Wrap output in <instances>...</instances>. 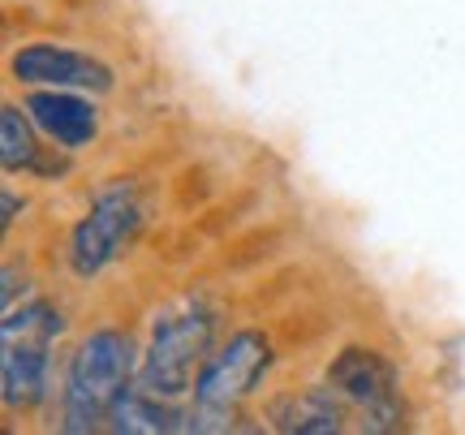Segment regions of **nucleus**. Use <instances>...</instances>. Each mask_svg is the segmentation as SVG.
Masks as SVG:
<instances>
[{
  "mask_svg": "<svg viewBox=\"0 0 465 435\" xmlns=\"http://www.w3.org/2000/svg\"><path fill=\"white\" fill-rule=\"evenodd\" d=\"M108 427L130 435H155V431H190V414L173 410L168 397H155L143 384H125L108 410Z\"/></svg>",
  "mask_w": 465,
  "mask_h": 435,
  "instance_id": "nucleus-10",
  "label": "nucleus"
},
{
  "mask_svg": "<svg viewBox=\"0 0 465 435\" xmlns=\"http://www.w3.org/2000/svg\"><path fill=\"white\" fill-rule=\"evenodd\" d=\"M143 224V207L130 190H104L100 199L91 203L78 224H74V237H69V268L78 281H95L116 254L125 251Z\"/></svg>",
  "mask_w": 465,
  "mask_h": 435,
  "instance_id": "nucleus-5",
  "label": "nucleus"
},
{
  "mask_svg": "<svg viewBox=\"0 0 465 435\" xmlns=\"http://www.w3.org/2000/svg\"><path fill=\"white\" fill-rule=\"evenodd\" d=\"M35 125L17 104H5L0 113V164L5 173H39V138Z\"/></svg>",
  "mask_w": 465,
  "mask_h": 435,
  "instance_id": "nucleus-11",
  "label": "nucleus"
},
{
  "mask_svg": "<svg viewBox=\"0 0 465 435\" xmlns=\"http://www.w3.org/2000/svg\"><path fill=\"white\" fill-rule=\"evenodd\" d=\"M134 345L125 332L100 328L74 350L65 371V397H61V431H95L108 422L116 392L130 384Z\"/></svg>",
  "mask_w": 465,
  "mask_h": 435,
  "instance_id": "nucleus-1",
  "label": "nucleus"
},
{
  "mask_svg": "<svg viewBox=\"0 0 465 435\" xmlns=\"http://www.w3.org/2000/svg\"><path fill=\"white\" fill-rule=\"evenodd\" d=\"M61 336V315L48 302H26L5 311V358H0V397L5 410H31L48 397V350Z\"/></svg>",
  "mask_w": 465,
  "mask_h": 435,
  "instance_id": "nucleus-3",
  "label": "nucleus"
},
{
  "mask_svg": "<svg viewBox=\"0 0 465 435\" xmlns=\"http://www.w3.org/2000/svg\"><path fill=\"white\" fill-rule=\"evenodd\" d=\"M328 384H332L349 405L362 410L371 431H392V427H401L397 371H392V362H388L383 353L362 350V345L341 350L332 358V367H328Z\"/></svg>",
  "mask_w": 465,
  "mask_h": 435,
  "instance_id": "nucleus-6",
  "label": "nucleus"
},
{
  "mask_svg": "<svg viewBox=\"0 0 465 435\" xmlns=\"http://www.w3.org/2000/svg\"><path fill=\"white\" fill-rule=\"evenodd\" d=\"M9 74L26 86H61V91H113L116 74L104 65L100 56L78 48H61V44H26L9 56Z\"/></svg>",
  "mask_w": 465,
  "mask_h": 435,
  "instance_id": "nucleus-7",
  "label": "nucleus"
},
{
  "mask_svg": "<svg viewBox=\"0 0 465 435\" xmlns=\"http://www.w3.org/2000/svg\"><path fill=\"white\" fill-rule=\"evenodd\" d=\"M272 367V345L263 332H237L229 345H220L203 362L194 380V410H190V431H224L237 414V405L259 388V380Z\"/></svg>",
  "mask_w": 465,
  "mask_h": 435,
  "instance_id": "nucleus-2",
  "label": "nucleus"
},
{
  "mask_svg": "<svg viewBox=\"0 0 465 435\" xmlns=\"http://www.w3.org/2000/svg\"><path fill=\"white\" fill-rule=\"evenodd\" d=\"M212 336H216V319L199 306L160 319L155 332H151L147 353H143L138 384L155 397H168V401L185 397L199 380L203 362L212 358Z\"/></svg>",
  "mask_w": 465,
  "mask_h": 435,
  "instance_id": "nucleus-4",
  "label": "nucleus"
},
{
  "mask_svg": "<svg viewBox=\"0 0 465 435\" xmlns=\"http://www.w3.org/2000/svg\"><path fill=\"white\" fill-rule=\"evenodd\" d=\"M26 113H31V121L56 147L65 151L91 147L95 134H100V108L91 100H83V95H74V91H61V86L26 95Z\"/></svg>",
  "mask_w": 465,
  "mask_h": 435,
  "instance_id": "nucleus-8",
  "label": "nucleus"
},
{
  "mask_svg": "<svg viewBox=\"0 0 465 435\" xmlns=\"http://www.w3.org/2000/svg\"><path fill=\"white\" fill-rule=\"evenodd\" d=\"M332 384L328 388H306V392H284L267 405V419L276 431H298V435H332L345 431V410L336 405Z\"/></svg>",
  "mask_w": 465,
  "mask_h": 435,
  "instance_id": "nucleus-9",
  "label": "nucleus"
}]
</instances>
